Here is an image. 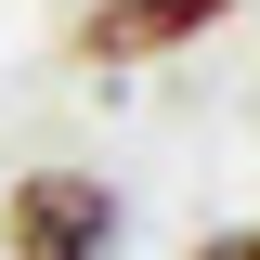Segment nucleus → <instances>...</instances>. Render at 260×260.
<instances>
[{"label":"nucleus","mask_w":260,"mask_h":260,"mask_svg":"<svg viewBox=\"0 0 260 260\" xmlns=\"http://www.w3.org/2000/svg\"><path fill=\"white\" fill-rule=\"evenodd\" d=\"M221 13H247V0H91L78 13V52L91 65H169L182 39H208Z\"/></svg>","instance_id":"obj_2"},{"label":"nucleus","mask_w":260,"mask_h":260,"mask_svg":"<svg viewBox=\"0 0 260 260\" xmlns=\"http://www.w3.org/2000/svg\"><path fill=\"white\" fill-rule=\"evenodd\" d=\"M182 260H260V221H221V234H195Z\"/></svg>","instance_id":"obj_3"},{"label":"nucleus","mask_w":260,"mask_h":260,"mask_svg":"<svg viewBox=\"0 0 260 260\" xmlns=\"http://www.w3.org/2000/svg\"><path fill=\"white\" fill-rule=\"evenodd\" d=\"M130 247V208L104 169H26L0 195V260H117Z\"/></svg>","instance_id":"obj_1"}]
</instances>
